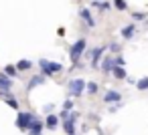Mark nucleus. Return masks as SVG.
Listing matches in <instances>:
<instances>
[{
    "label": "nucleus",
    "instance_id": "9d476101",
    "mask_svg": "<svg viewBox=\"0 0 148 135\" xmlns=\"http://www.w3.org/2000/svg\"><path fill=\"white\" fill-rule=\"evenodd\" d=\"M43 83H45V75H35V77H31V79L27 81V91L39 87V85H43Z\"/></svg>",
    "mask_w": 148,
    "mask_h": 135
},
{
    "label": "nucleus",
    "instance_id": "6e6552de",
    "mask_svg": "<svg viewBox=\"0 0 148 135\" xmlns=\"http://www.w3.org/2000/svg\"><path fill=\"white\" fill-rule=\"evenodd\" d=\"M43 127H45V123H43L37 115H33V121H31V125H29V133H41Z\"/></svg>",
    "mask_w": 148,
    "mask_h": 135
},
{
    "label": "nucleus",
    "instance_id": "423d86ee",
    "mask_svg": "<svg viewBox=\"0 0 148 135\" xmlns=\"http://www.w3.org/2000/svg\"><path fill=\"white\" fill-rule=\"evenodd\" d=\"M103 47H97V49H93L91 53H89V57H91V67L93 69H99V59H101V55H103Z\"/></svg>",
    "mask_w": 148,
    "mask_h": 135
},
{
    "label": "nucleus",
    "instance_id": "ddd939ff",
    "mask_svg": "<svg viewBox=\"0 0 148 135\" xmlns=\"http://www.w3.org/2000/svg\"><path fill=\"white\" fill-rule=\"evenodd\" d=\"M63 129H65V133L67 135H75V119H65L63 121Z\"/></svg>",
    "mask_w": 148,
    "mask_h": 135
},
{
    "label": "nucleus",
    "instance_id": "9b49d317",
    "mask_svg": "<svg viewBox=\"0 0 148 135\" xmlns=\"http://www.w3.org/2000/svg\"><path fill=\"white\" fill-rule=\"evenodd\" d=\"M0 89H4V91L12 89V77H8L6 73H0Z\"/></svg>",
    "mask_w": 148,
    "mask_h": 135
},
{
    "label": "nucleus",
    "instance_id": "4be33fe9",
    "mask_svg": "<svg viewBox=\"0 0 148 135\" xmlns=\"http://www.w3.org/2000/svg\"><path fill=\"white\" fill-rule=\"evenodd\" d=\"M132 18L134 20H144V14L142 12H132Z\"/></svg>",
    "mask_w": 148,
    "mask_h": 135
},
{
    "label": "nucleus",
    "instance_id": "20e7f679",
    "mask_svg": "<svg viewBox=\"0 0 148 135\" xmlns=\"http://www.w3.org/2000/svg\"><path fill=\"white\" fill-rule=\"evenodd\" d=\"M31 121H33V113H25V111H21L18 117H16V127L23 129V131H29Z\"/></svg>",
    "mask_w": 148,
    "mask_h": 135
},
{
    "label": "nucleus",
    "instance_id": "f03ea898",
    "mask_svg": "<svg viewBox=\"0 0 148 135\" xmlns=\"http://www.w3.org/2000/svg\"><path fill=\"white\" fill-rule=\"evenodd\" d=\"M85 47H87V41H85V38H77V41L73 43V47L69 49V57H71L73 63H77V59L85 53Z\"/></svg>",
    "mask_w": 148,
    "mask_h": 135
},
{
    "label": "nucleus",
    "instance_id": "b1692460",
    "mask_svg": "<svg viewBox=\"0 0 148 135\" xmlns=\"http://www.w3.org/2000/svg\"><path fill=\"white\" fill-rule=\"evenodd\" d=\"M110 6H112V4H110V2H99V8H101V10H108V8H110Z\"/></svg>",
    "mask_w": 148,
    "mask_h": 135
},
{
    "label": "nucleus",
    "instance_id": "412c9836",
    "mask_svg": "<svg viewBox=\"0 0 148 135\" xmlns=\"http://www.w3.org/2000/svg\"><path fill=\"white\" fill-rule=\"evenodd\" d=\"M114 6H116L118 10H126V8H128L126 0H114Z\"/></svg>",
    "mask_w": 148,
    "mask_h": 135
},
{
    "label": "nucleus",
    "instance_id": "aec40b11",
    "mask_svg": "<svg viewBox=\"0 0 148 135\" xmlns=\"http://www.w3.org/2000/svg\"><path fill=\"white\" fill-rule=\"evenodd\" d=\"M4 101H6V105H10L12 109H18V101H16L14 97H10V95H8V97H6Z\"/></svg>",
    "mask_w": 148,
    "mask_h": 135
},
{
    "label": "nucleus",
    "instance_id": "f8f14e48",
    "mask_svg": "<svg viewBox=\"0 0 148 135\" xmlns=\"http://www.w3.org/2000/svg\"><path fill=\"white\" fill-rule=\"evenodd\" d=\"M134 32H136V26H134V24H128V26H124V28L120 30L122 38H126V41H132V38H134Z\"/></svg>",
    "mask_w": 148,
    "mask_h": 135
},
{
    "label": "nucleus",
    "instance_id": "393cba45",
    "mask_svg": "<svg viewBox=\"0 0 148 135\" xmlns=\"http://www.w3.org/2000/svg\"><path fill=\"white\" fill-rule=\"evenodd\" d=\"M71 107H73V101H71V99H69V101H65V103H63V109H71Z\"/></svg>",
    "mask_w": 148,
    "mask_h": 135
},
{
    "label": "nucleus",
    "instance_id": "0eeeda50",
    "mask_svg": "<svg viewBox=\"0 0 148 135\" xmlns=\"http://www.w3.org/2000/svg\"><path fill=\"white\" fill-rule=\"evenodd\" d=\"M118 63H116V59H112V57H106L103 61H101V65H99V69L108 75V73H112L114 71V67H116Z\"/></svg>",
    "mask_w": 148,
    "mask_h": 135
},
{
    "label": "nucleus",
    "instance_id": "4468645a",
    "mask_svg": "<svg viewBox=\"0 0 148 135\" xmlns=\"http://www.w3.org/2000/svg\"><path fill=\"white\" fill-rule=\"evenodd\" d=\"M112 75H114L116 79H126V75H128V73H126V69H124L122 65H116V67H114V71H112Z\"/></svg>",
    "mask_w": 148,
    "mask_h": 135
},
{
    "label": "nucleus",
    "instance_id": "f257e3e1",
    "mask_svg": "<svg viewBox=\"0 0 148 135\" xmlns=\"http://www.w3.org/2000/svg\"><path fill=\"white\" fill-rule=\"evenodd\" d=\"M39 67H41L43 75H47V77H53L55 73H61V71H63V65H61V63L47 61V59H41V61H39Z\"/></svg>",
    "mask_w": 148,
    "mask_h": 135
},
{
    "label": "nucleus",
    "instance_id": "5701e85b",
    "mask_svg": "<svg viewBox=\"0 0 148 135\" xmlns=\"http://www.w3.org/2000/svg\"><path fill=\"white\" fill-rule=\"evenodd\" d=\"M110 51H112V53H118V51H120V45H118V43H110Z\"/></svg>",
    "mask_w": 148,
    "mask_h": 135
},
{
    "label": "nucleus",
    "instance_id": "a878e982",
    "mask_svg": "<svg viewBox=\"0 0 148 135\" xmlns=\"http://www.w3.org/2000/svg\"><path fill=\"white\" fill-rule=\"evenodd\" d=\"M116 63H118V65H122V67H124V65H126V61H124V59H122V57H118V59H116Z\"/></svg>",
    "mask_w": 148,
    "mask_h": 135
},
{
    "label": "nucleus",
    "instance_id": "7ed1b4c3",
    "mask_svg": "<svg viewBox=\"0 0 148 135\" xmlns=\"http://www.w3.org/2000/svg\"><path fill=\"white\" fill-rule=\"evenodd\" d=\"M67 89H69V93L73 97H81V93L87 89V81H83V79H71L67 83Z\"/></svg>",
    "mask_w": 148,
    "mask_h": 135
},
{
    "label": "nucleus",
    "instance_id": "a211bd4d",
    "mask_svg": "<svg viewBox=\"0 0 148 135\" xmlns=\"http://www.w3.org/2000/svg\"><path fill=\"white\" fill-rule=\"evenodd\" d=\"M97 89H99V85H97L95 81H87V93H89V95H95Z\"/></svg>",
    "mask_w": 148,
    "mask_h": 135
},
{
    "label": "nucleus",
    "instance_id": "39448f33",
    "mask_svg": "<svg viewBox=\"0 0 148 135\" xmlns=\"http://www.w3.org/2000/svg\"><path fill=\"white\" fill-rule=\"evenodd\" d=\"M103 101H106L108 105H112V103H120V101H122V93H120V91H114V89H110V91H106V95H103Z\"/></svg>",
    "mask_w": 148,
    "mask_h": 135
},
{
    "label": "nucleus",
    "instance_id": "6ab92c4d",
    "mask_svg": "<svg viewBox=\"0 0 148 135\" xmlns=\"http://www.w3.org/2000/svg\"><path fill=\"white\" fill-rule=\"evenodd\" d=\"M136 87H138L140 91H146V89H148V77H144V79H140V81L136 83Z\"/></svg>",
    "mask_w": 148,
    "mask_h": 135
},
{
    "label": "nucleus",
    "instance_id": "bb28decb",
    "mask_svg": "<svg viewBox=\"0 0 148 135\" xmlns=\"http://www.w3.org/2000/svg\"><path fill=\"white\" fill-rule=\"evenodd\" d=\"M29 135H43V133H29Z\"/></svg>",
    "mask_w": 148,
    "mask_h": 135
},
{
    "label": "nucleus",
    "instance_id": "f3484780",
    "mask_svg": "<svg viewBox=\"0 0 148 135\" xmlns=\"http://www.w3.org/2000/svg\"><path fill=\"white\" fill-rule=\"evenodd\" d=\"M4 73H6L8 77H12V79L18 77V69H16V65H8V67H4Z\"/></svg>",
    "mask_w": 148,
    "mask_h": 135
},
{
    "label": "nucleus",
    "instance_id": "dca6fc26",
    "mask_svg": "<svg viewBox=\"0 0 148 135\" xmlns=\"http://www.w3.org/2000/svg\"><path fill=\"white\" fill-rule=\"evenodd\" d=\"M33 67V61H29V59H21L18 63H16V69L18 71H29Z\"/></svg>",
    "mask_w": 148,
    "mask_h": 135
},
{
    "label": "nucleus",
    "instance_id": "2eb2a0df",
    "mask_svg": "<svg viewBox=\"0 0 148 135\" xmlns=\"http://www.w3.org/2000/svg\"><path fill=\"white\" fill-rule=\"evenodd\" d=\"M57 123H59V115H47L45 125H47L49 129H55V127H57Z\"/></svg>",
    "mask_w": 148,
    "mask_h": 135
},
{
    "label": "nucleus",
    "instance_id": "1a4fd4ad",
    "mask_svg": "<svg viewBox=\"0 0 148 135\" xmlns=\"http://www.w3.org/2000/svg\"><path fill=\"white\" fill-rule=\"evenodd\" d=\"M79 16L83 18V22H85L89 28H93V26H95V20H93V16H91V12H89L87 8H79Z\"/></svg>",
    "mask_w": 148,
    "mask_h": 135
}]
</instances>
